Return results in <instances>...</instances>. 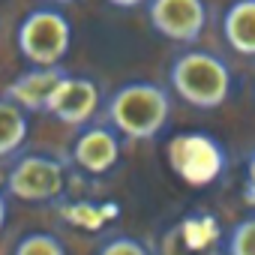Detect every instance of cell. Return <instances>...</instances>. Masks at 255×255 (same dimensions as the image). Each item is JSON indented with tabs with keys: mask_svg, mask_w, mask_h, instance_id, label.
Listing matches in <instances>:
<instances>
[{
	"mask_svg": "<svg viewBox=\"0 0 255 255\" xmlns=\"http://www.w3.org/2000/svg\"><path fill=\"white\" fill-rule=\"evenodd\" d=\"M105 117L123 138L150 141L171 120V96L162 84L153 81H129L111 93L105 105Z\"/></svg>",
	"mask_w": 255,
	"mask_h": 255,
	"instance_id": "1",
	"label": "cell"
},
{
	"mask_svg": "<svg viewBox=\"0 0 255 255\" xmlns=\"http://www.w3.org/2000/svg\"><path fill=\"white\" fill-rule=\"evenodd\" d=\"M168 84L192 108L213 111L231 93V69L222 57L192 48V51H183L171 60Z\"/></svg>",
	"mask_w": 255,
	"mask_h": 255,
	"instance_id": "2",
	"label": "cell"
},
{
	"mask_svg": "<svg viewBox=\"0 0 255 255\" xmlns=\"http://www.w3.org/2000/svg\"><path fill=\"white\" fill-rule=\"evenodd\" d=\"M15 45L30 66H57L72 48V24L60 9L39 6L21 18Z\"/></svg>",
	"mask_w": 255,
	"mask_h": 255,
	"instance_id": "3",
	"label": "cell"
},
{
	"mask_svg": "<svg viewBox=\"0 0 255 255\" xmlns=\"http://www.w3.org/2000/svg\"><path fill=\"white\" fill-rule=\"evenodd\" d=\"M225 147L207 132H177L168 141V168L189 186H210L225 174Z\"/></svg>",
	"mask_w": 255,
	"mask_h": 255,
	"instance_id": "4",
	"label": "cell"
},
{
	"mask_svg": "<svg viewBox=\"0 0 255 255\" xmlns=\"http://www.w3.org/2000/svg\"><path fill=\"white\" fill-rule=\"evenodd\" d=\"M66 189V168L54 156L27 153L15 159L6 174V192L27 204H48L57 201Z\"/></svg>",
	"mask_w": 255,
	"mask_h": 255,
	"instance_id": "5",
	"label": "cell"
},
{
	"mask_svg": "<svg viewBox=\"0 0 255 255\" xmlns=\"http://www.w3.org/2000/svg\"><path fill=\"white\" fill-rule=\"evenodd\" d=\"M99 102H102V90L93 78L63 72L48 93L45 111L66 126H84L99 111Z\"/></svg>",
	"mask_w": 255,
	"mask_h": 255,
	"instance_id": "6",
	"label": "cell"
},
{
	"mask_svg": "<svg viewBox=\"0 0 255 255\" xmlns=\"http://www.w3.org/2000/svg\"><path fill=\"white\" fill-rule=\"evenodd\" d=\"M153 30L171 42H195L207 24L204 0H147Z\"/></svg>",
	"mask_w": 255,
	"mask_h": 255,
	"instance_id": "7",
	"label": "cell"
},
{
	"mask_svg": "<svg viewBox=\"0 0 255 255\" xmlns=\"http://www.w3.org/2000/svg\"><path fill=\"white\" fill-rule=\"evenodd\" d=\"M120 159V135L114 126L105 123H93L78 132L75 144H72V162L87 171V174H108Z\"/></svg>",
	"mask_w": 255,
	"mask_h": 255,
	"instance_id": "8",
	"label": "cell"
},
{
	"mask_svg": "<svg viewBox=\"0 0 255 255\" xmlns=\"http://www.w3.org/2000/svg\"><path fill=\"white\" fill-rule=\"evenodd\" d=\"M66 69L57 63V66H30L27 72H21L9 87H6V99H12L15 105H21L27 114L30 111H45V102H48V93L51 87L57 84V78L63 75Z\"/></svg>",
	"mask_w": 255,
	"mask_h": 255,
	"instance_id": "9",
	"label": "cell"
},
{
	"mask_svg": "<svg viewBox=\"0 0 255 255\" xmlns=\"http://www.w3.org/2000/svg\"><path fill=\"white\" fill-rule=\"evenodd\" d=\"M222 36L231 51L255 57V0H234L222 12Z\"/></svg>",
	"mask_w": 255,
	"mask_h": 255,
	"instance_id": "10",
	"label": "cell"
},
{
	"mask_svg": "<svg viewBox=\"0 0 255 255\" xmlns=\"http://www.w3.org/2000/svg\"><path fill=\"white\" fill-rule=\"evenodd\" d=\"M27 129H30L27 111L12 99L0 96V159L15 156L21 150V144L27 141Z\"/></svg>",
	"mask_w": 255,
	"mask_h": 255,
	"instance_id": "11",
	"label": "cell"
},
{
	"mask_svg": "<svg viewBox=\"0 0 255 255\" xmlns=\"http://www.w3.org/2000/svg\"><path fill=\"white\" fill-rule=\"evenodd\" d=\"M12 255H66V246L51 231H30L15 243Z\"/></svg>",
	"mask_w": 255,
	"mask_h": 255,
	"instance_id": "12",
	"label": "cell"
},
{
	"mask_svg": "<svg viewBox=\"0 0 255 255\" xmlns=\"http://www.w3.org/2000/svg\"><path fill=\"white\" fill-rule=\"evenodd\" d=\"M225 252L228 255H255V213L252 216H243L231 228L228 243H225Z\"/></svg>",
	"mask_w": 255,
	"mask_h": 255,
	"instance_id": "13",
	"label": "cell"
},
{
	"mask_svg": "<svg viewBox=\"0 0 255 255\" xmlns=\"http://www.w3.org/2000/svg\"><path fill=\"white\" fill-rule=\"evenodd\" d=\"M96 255H150L147 252V246L141 243V240H135V237H111Z\"/></svg>",
	"mask_w": 255,
	"mask_h": 255,
	"instance_id": "14",
	"label": "cell"
},
{
	"mask_svg": "<svg viewBox=\"0 0 255 255\" xmlns=\"http://www.w3.org/2000/svg\"><path fill=\"white\" fill-rule=\"evenodd\" d=\"M243 198L249 204H255V150H249L246 156V183H243Z\"/></svg>",
	"mask_w": 255,
	"mask_h": 255,
	"instance_id": "15",
	"label": "cell"
},
{
	"mask_svg": "<svg viewBox=\"0 0 255 255\" xmlns=\"http://www.w3.org/2000/svg\"><path fill=\"white\" fill-rule=\"evenodd\" d=\"M6 219H9V201H6L3 189H0V231L6 228Z\"/></svg>",
	"mask_w": 255,
	"mask_h": 255,
	"instance_id": "16",
	"label": "cell"
},
{
	"mask_svg": "<svg viewBox=\"0 0 255 255\" xmlns=\"http://www.w3.org/2000/svg\"><path fill=\"white\" fill-rule=\"evenodd\" d=\"M111 6H117V9H138L141 3H147V0H108Z\"/></svg>",
	"mask_w": 255,
	"mask_h": 255,
	"instance_id": "17",
	"label": "cell"
},
{
	"mask_svg": "<svg viewBox=\"0 0 255 255\" xmlns=\"http://www.w3.org/2000/svg\"><path fill=\"white\" fill-rule=\"evenodd\" d=\"M48 3H54V6H66V3H72V0H48Z\"/></svg>",
	"mask_w": 255,
	"mask_h": 255,
	"instance_id": "18",
	"label": "cell"
}]
</instances>
